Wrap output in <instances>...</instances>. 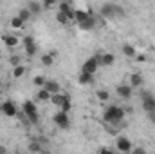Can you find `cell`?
<instances>
[{"mask_svg":"<svg viewBox=\"0 0 155 154\" xmlns=\"http://www.w3.org/2000/svg\"><path fill=\"white\" fill-rule=\"evenodd\" d=\"M16 16H18L22 22H27V20H29L33 15L29 13V9H27V7H24V9H20V11H18V15H16Z\"/></svg>","mask_w":155,"mask_h":154,"instance_id":"21","label":"cell"},{"mask_svg":"<svg viewBox=\"0 0 155 154\" xmlns=\"http://www.w3.org/2000/svg\"><path fill=\"white\" fill-rule=\"evenodd\" d=\"M141 100H143V109L146 111V114L153 120L155 123V96L148 91H143L141 93Z\"/></svg>","mask_w":155,"mask_h":154,"instance_id":"2","label":"cell"},{"mask_svg":"<svg viewBox=\"0 0 155 154\" xmlns=\"http://www.w3.org/2000/svg\"><path fill=\"white\" fill-rule=\"evenodd\" d=\"M52 5H54L52 0H45V2H43V9H49V7H52Z\"/></svg>","mask_w":155,"mask_h":154,"instance_id":"34","label":"cell"},{"mask_svg":"<svg viewBox=\"0 0 155 154\" xmlns=\"http://www.w3.org/2000/svg\"><path fill=\"white\" fill-rule=\"evenodd\" d=\"M27 9H29L31 15H40V13L43 11V4H40L38 0H31V2L27 4Z\"/></svg>","mask_w":155,"mask_h":154,"instance_id":"11","label":"cell"},{"mask_svg":"<svg viewBox=\"0 0 155 154\" xmlns=\"http://www.w3.org/2000/svg\"><path fill=\"white\" fill-rule=\"evenodd\" d=\"M36 96H38V100H41V102H49V100H51V94H49L45 89H40Z\"/></svg>","mask_w":155,"mask_h":154,"instance_id":"23","label":"cell"},{"mask_svg":"<svg viewBox=\"0 0 155 154\" xmlns=\"http://www.w3.org/2000/svg\"><path fill=\"white\" fill-rule=\"evenodd\" d=\"M33 82H35V85H36V87H41V89H43V85H45V82H47V80H45L43 76H35Z\"/></svg>","mask_w":155,"mask_h":154,"instance_id":"27","label":"cell"},{"mask_svg":"<svg viewBox=\"0 0 155 154\" xmlns=\"http://www.w3.org/2000/svg\"><path fill=\"white\" fill-rule=\"evenodd\" d=\"M56 20H58L60 24H63V26H65V24H69V18H67L63 13H58V15H56Z\"/></svg>","mask_w":155,"mask_h":154,"instance_id":"29","label":"cell"},{"mask_svg":"<svg viewBox=\"0 0 155 154\" xmlns=\"http://www.w3.org/2000/svg\"><path fill=\"white\" fill-rule=\"evenodd\" d=\"M0 154H7V149H5V147H2V145H0Z\"/></svg>","mask_w":155,"mask_h":154,"instance_id":"37","label":"cell"},{"mask_svg":"<svg viewBox=\"0 0 155 154\" xmlns=\"http://www.w3.org/2000/svg\"><path fill=\"white\" fill-rule=\"evenodd\" d=\"M0 85H2V80H0Z\"/></svg>","mask_w":155,"mask_h":154,"instance_id":"38","label":"cell"},{"mask_svg":"<svg viewBox=\"0 0 155 154\" xmlns=\"http://www.w3.org/2000/svg\"><path fill=\"white\" fill-rule=\"evenodd\" d=\"M43 89H45L51 96L60 94V91H61V89H60V83H58L56 80H47V82H45V85H43Z\"/></svg>","mask_w":155,"mask_h":154,"instance_id":"10","label":"cell"},{"mask_svg":"<svg viewBox=\"0 0 155 154\" xmlns=\"http://www.w3.org/2000/svg\"><path fill=\"white\" fill-rule=\"evenodd\" d=\"M41 64L43 65H52V54H43L41 56Z\"/></svg>","mask_w":155,"mask_h":154,"instance_id":"28","label":"cell"},{"mask_svg":"<svg viewBox=\"0 0 155 154\" xmlns=\"http://www.w3.org/2000/svg\"><path fill=\"white\" fill-rule=\"evenodd\" d=\"M88 16H90V13H87V11H81V9H76V13H74V20H76L78 24L85 22Z\"/></svg>","mask_w":155,"mask_h":154,"instance_id":"17","label":"cell"},{"mask_svg":"<svg viewBox=\"0 0 155 154\" xmlns=\"http://www.w3.org/2000/svg\"><path fill=\"white\" fill-rule=\"evenodd\" d=\"M0 111H2L5 116H11V118H13V116H16V113H18L16 105H15L13 102H9V100H7V102H4V103L0 105Z\"/></svg>","mask_w":155,"mask_h":154,"instance_id":"9","label":"cell"},{"mask_svg":"<svg viewBox=\"0 0 155 154\" xmlns=\"http://www.w3.org/2000/svg\"><path fill=\"white\" fill-rule=\"evenodd\" d=\"M143 85V76L139 73H134L130 76V87H141Z\"/></svg>","mask_w":155,"mask_h":154,"instance_id":"18","label":"cell"},{"mask_svg":"<svg viewBox=\"0 0 155 154\" xmlns=\"http://www.w3.org/2000/svg\"><path fill=\"white\" fill-rule=\"evenodd\" d=\"M11 64H13L15 67H18V65H22V58H20L18 54H13V56H11Z\"/></svg>","mask_w":155,"mask_h":154,"instance_id":"30","label":"cell"},{"mask_svg":"<svg viewBox=\"0 0 155 154\" xmlns=\"http://www.w3.org/2000/svg\"><path fill=\"white\" fill-rule=\"evenodd\" d=\"M97 65H99V54H96V56L88 58V60L83 64V67H81V73H87V75H92V76H94V73H96Z\"/></svg>","mask_w":155,"mask_h":154,"instance_id":"5","label":"cell"},{"mask_svg":"<svg viewBox=\"0 0 155 154\" xmlns=\"http://www.w3.org/2000/svg\"><path fill=\"white\" fill-rule=\"evenodd\" d=\"M99 15L101 16H123L124 15V9L119 5V4H114V2H107V4H103L101 5V9H99Z\"/></svg>","mask_w":155,"mask_h":154,"instance_id":"3","label":"cell"},{"mask_svg":"<svg viewBox=\"0 0 155 154\" xmlns=\"http://www.w3.org/2000/svg\"><path fill=\"white\" fill-rule=\"evenodd\" d=\"M60 13H63V15L71 20V18H74L76 9H72V5H71V4H60Z\"/></svg>","mask_w":155,"mask_h":154,"instance_id":"13","label":"cell"},{"mask_svg":"<svg viewBox=\"0 0 155 154\" xmlns=\"http://www.w3.org/2000/svg\"><path fill=\"white\" fill-rule=\"evenodd\" d=\"M130 154H146V151H144L143 147H135V149H132Z\"/></svg>","mask_w":155,"mask_h":154,"instance_id":"33","label":"cell"},{"mask_svg":"<svg viewBox=\"0 0 155 154\" xmlns=\"http://www.w3.org/2000/svg\"><path fill=\"white\" fill-rule=\"evenodd\" d=\"M123 118H124V109H121V107H117V105L107 107V111H105V114H103V120L108 121V123H112V125H119V123L123 121ZM121 125H123V123H121Z\"/></svg>","mask_w":155,"mask_h":154,"instance_id":"1","label":"cell"},{"mask_svg":"<svg viewBox=\"0 0 155 154\" xmlns=\"http://www.w3.org/2000/svg\"><path fill=\"white\" fill-rule=\"evenodd\" d=\"M65 96H67V94H61V93H60V94H54V96H51V102H52L54 105L61 107V105H63V102H65Z\"/></svg>","mask_w":155,"mask_h":154,"instance_id":"20","label":"cell"},{"mask_svg":"<svg viewBox=\"0 0 155 154\" xmlns=\"http://www.w3.org/2000/svg\"><path fill=\"white\" fill-rule=\"evenodd\" d=\"M24 24H25V22H22V20H20L18 16H15V18L11 20V27H13V29H20V27H22Z\"/></svg>","mask_w":155,"mask_h":154,"instance_id":"25","label":"cell"},{"mask_svg":"<svg viewBox=\"0 0 155 154\" xmlns=\"http://www.w3.org/2000/svg\"><path fill=\"white\" fill-rule=\"evenodd\" d=\"M24 73H25V67H24V65H18V67H15V69H13V76H15V78L24 76Z\"/></svg>","mask_w":155,"mask_h":154,"instance_id":"24","label":"cell"},{"mask_svg":"<svg viewBox=\"0 0 155 154\" xmlns=\"http://www.w3.org/2000/svg\"><path fill=\"white\" fill-rule=\"evenodd\" d=\"M24 47H25V54L27 56H35L36 54V44H35V38L31 35H27L24 38Z\"/></svg>","mask_w":155,"mask_h":154,"instance_id":"8","label":"cell"},{"mask_svg":"<svg viewBox=\"0 0 155 154\" xmlns=\"http://www.w3.org/2000/svg\"><path fill=\"white\" fill-rule=\"evenodd\" d=\"M61 111L69 114V111H71V98H69V96H65V102H63V105H61Z\"/></svg>","mask_w":155,"mask_h":154,"instance_id":"26","label":"cell"},{"mask_svg":"<svg viewBox=\"0 0 155 154\" xmlns=\"http://www.w3.org/2000/svg\"><path fill=\"white\" fill-rule=\"evenodd\" d=\"M117 94H119L121 98L128 100V98L132 96V87H130V85H124V83H121V85H117Z\"/></svg>","mask_w":155,"mask_h":154,"instance_id":"12","label":"cell"},{"mask_svg":"<svg viewBox=\"0 0 155 154\" xmlns=\"http://www.w3.org/2000/svg\"><path fill=\"white\" fill-rule=\"evenodd\" d=\"M24 114L27 116V120L31 123H38V109H36L35 102H31V100L24 102Z\"/></svg>","mask_w":155,"mask_h":154,"instance_id":"4","label":"cell"},{"mask_svg":"<svg viewBox=\"0 0 155 154\" xmlns=\"http://www.w3.org/2000/svg\"><path fill=\"white\" fill-rule=\"evenodd\" d=\"M54 123L60 127V129H63V131H67L69 127H71V121H69V114L67 113H63V111H58L56 114H54Z\"/></svg>","mask_w":155,"mask_h":154,"instance_id":"6","label":"cell"},{"mask_svg":"<svg viewBox=\"0 0 155 154\" xmlns=\"http://www.w3.org/2000/svg\"><path fill=\"white\" fill-rule=\"evenodd\" d=\"M97 98H99L101 102H107V100H108V93H107V91H97Z\"/></svg>","mask_w":155,"mask_h":154,"instance_id":"31","label":"cell"},{"mask_svg":"<svg viewBox=\"0 0 155 154\" xmlns=\"http://www.w3.org/2000/svg\"><path fill=\"white\" fill-rule=\"evenodd\" d=\"M0 58H2V54H0Z\"/></svg>","mask_w":155,"mask_h":154,"instance_id":"39","label":"cell"},{"mask_svg":"<svg viewBox=\"0 0 155 154\" xmlns=\"http://www.w3.org/2000/svg\"><path fill=\"white\" fill-rule=\"evenodd\" d=\"M135 58H137V62H144V60H146V58H144V56H143V54H137V56H135Z\"/></svg>","mask_w":155,"mask_h":154,"instance_id":"36","label":"cell"},{"mask_svg":"<svg viewBox=\"0 0 155 154\" xmlns=\"http://www.w3.org/2000/svg\"><path fill=\"white\" fill-rule=\"evenodd\" d=\"M116 62V56L112 53H105V54H99V64L103 65H112Z\"/></svg>","mask_w":155,"mask_h":154,"instance_id":"15","label":"cell"},{"mask_svg":"<svg viewBox=\"0 0 155 154\" xmlns=\"http://www.w3.org/2000/svg\"><path fill=\"white\" fill-rule=\"evenodd\" d=\"M99 154H116V152H114L112 149H107V147H103V149L99 151Z\"/></svg>","mask_w":155,"mask_h":154,"instance_id":"35","label":"cell"},{"mask_svg":"<svg viewBox=\"0 0 155 154\" xmlns=\"http://www.w3.org/2000/svg\"><path fill=\"white\" fill-rule=\"evenodd\" d=\"M2 40H4V44H5L7 47H16V45L20 44V40L16 38L15 35H4V37H2Z\"/></svg>","mask_w":155,"mask_h":154,"instance_id":"16","label":"cell"},{"mask_svg":"<svg viewBox=\"0 0 155 154\" xmlns=\"http://www.w3.org/2000/svg\"><path fill=\"white\" fill-rule=\"evenodd\" d=\"M78 80H79L81 85H87V83H92V82H94V76H92V75H87V73H81Z\"/></svg>","mask_w":155,"mask_h":154,"instance_id":"22","label":"cell"},{"mask_svg":"<svg viewBox=\"0 0 155 154\" xmlns=\"http://www.w3.org/2000/svg\"><path fill=\"white\" fill-rule=\"evenodd\" d=\"M116 145H117V149H119L123 154L132 152V142H130L128 138H124V136H117Z\"/></svg>","mask_w":155,"mask_h":154,"instance_id":"7","label":"cell"},{"mask_svg":"<svg viewBox=\"0 0 155 154\" xmlns=\"http://www.w3.org/2000/svg\"><path fill=\"white\" fill-rule=\"evenodd\" d=\"M79 26V29H83V31H90V29H94V26H96V20H94V16L90 15L85 22H81V24H78Z\"/></svg>","mask_w":155,"mask_h":154,"instance_id":"14","label":"cell"},{"mask_svg":"<svg viewBox=\"0 0 155 154\" xmlns=\"http://www.w3.org/2000/svg\"><path fill=\"white\" fill-rule=\"evenodd\" d=\"M29 151H31V152H40V151H41V147H40L36 142H33V143L29 145Z\"/></svg>","mask_w":155,"mask_h":154,"instance_id":"32","label":"cell"},{"mask_svg":"<svg viewBox=\"0 0 155 154\" xmlns=\"http://www.w3.org/2000/svg\"><path fill=\"white\" fill-rule=\"evenodd\" d=\"M123 53H124L128 58H135V47L130 45V44H124V45H123Z\"/></svg>","mask_w":155,"mask_h":154,"instance_id":"19","label":"cell"}]
</instances>
